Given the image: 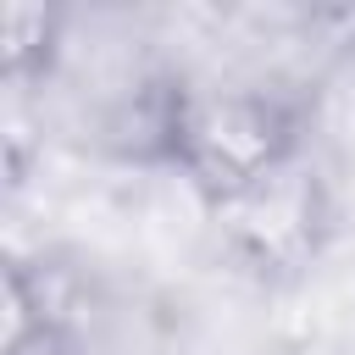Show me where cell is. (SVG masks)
<instances>
[{
	"instance_id": "obj_1",
	"label": "cell",
	"mask_w": 355,
	"mask_h": 355,
	"mask_svg": "<svg viewBox=\"0 0 355 355\" xmlns=\"http://www.w3.org/2000/svg\"><path fill=\"white\" fill-rule=\"evenodd\" d=\"M161 155L216 211L300 155V111L272 89H172Z\"/></svg>"
},
{
	"instance_id": "obj_2",
	"label": "cell",
	"mask_w": 355,
	"mask_h": 355,
	"mask_svg": "<svg viewBox=\"0 0 355 355\" xmlns=\"http://www.w3.org/2000/svg\"><path fill=\"white\" fill-rule=\"evenodd\" d=\"M216 227L233 261H244L261 277H294L305 272L333 227V200H327V178L322 166L300 150L294 161H283L277 172H266L261 183H250L244 194L216 205Z\"/></svg>"
},
{
	"instance_id": "obj_3",
	"label": "cell",
	"mask_w": 355,
	"mask_h": 355,
	"mask_svg": "<svg viewBox=\"0 0 355 355\" xmlns=\"http://www.w3.org/2000/svg\"><path fill=\"white\" fill-rule=\"evenodd\" d=\"M0 44H6V83L11 89H28L55 61L61 11L55 6H39V0H11L6 6V22H0Z\"/></svg>"
},
{
	"instance_id": "obj_4",
	"label": "cell",
	"mask_w": 355,
	"mask_h": 355,
	"mask_svg": "<svg viewBox=\"0 0 355 355\" xmlns=\"http://www.w3.org/2000/svg\"><path fill=\"white\" fill-rule=\"evenodd\" d=\"M6 355H72L61 322L50 316L44 294L28 283V266H6Z\"/></svg>"
}]
</instances>
